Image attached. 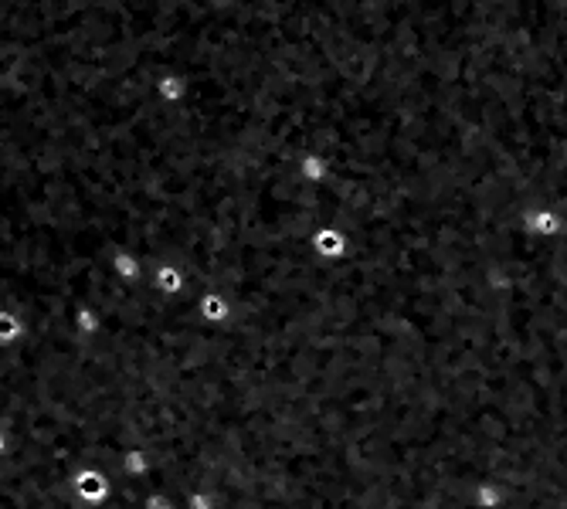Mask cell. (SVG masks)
Here are the masks:
<instances>
[{
    "mask_svg": "<svg viewBox=\"0 0 567 509\" xmlns=\"http://www.w3.org/2000/svg\"><path fill=\"white\" fill-rule=\"evenodd\" d=\"M156 92H160V99L163 102H180L184 99V78H177V75H163L160 82H156Z\"/></svg>",
    "mask_w": 567,
    "mask_h": 509,
    "instance_id": "6da1fadb",
    "label": "cell"
}]
</instances>
